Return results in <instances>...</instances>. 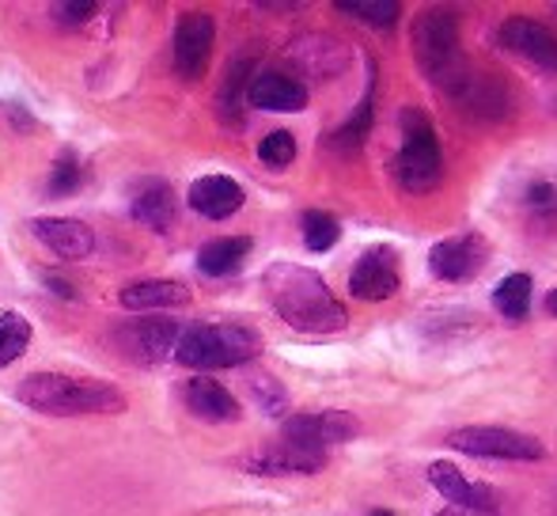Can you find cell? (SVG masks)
<instances>
[{
	"mask_svg": "<svg viewBox=\"0 0 557 516\" xmlns=\"http://www.w3.org/2000/svg\"><path fill=\"white\" fill-rule=\"evenodd\" d=\"M265 296L273 311L300 334H334L349 323L345 304L331 293L323 278L308 266L277 262L265 270Z\"/></svg>",
	"mask_w": 557,
	"mask_h": 516,
	"instance_id": "6da1fadb",
	"label": "cell"
},
{
	"mask_svg": "<svg viewBox=\"0 0 557 516\" xmlns=\"http://www.w3.org/2000/svg\"><path fill=\"white\" fill-rule=\"evenodd\" d=\"M23 406L50 418H88V414H122L129 406L122 388L107 380L61 377V372H35L15 388Z\"/></svg>",
	"mask_w": 557,
	"mask_h": 516,
	"instance_id": "7a4b0ae2",
	"label": "cell"
},
{
	"mask_svg": "<svg viewBox=\"0 0 557 516\" xmlns=\"http://www.w3.org/2000/svg\"><path fill=\"white\" fill-rule=\"evenodd\" d=\"M262 354V334L247 323H190L175 339V361L186 369H239Z\"/></svg>",
	"mask_w": 557,
	"mask_h": 516,
	"instance_id": "3957f363",
	"label": "cell"
},
{
	"mask_svg": "<svg viewBox=\"0 0 557 516\" xmlns=\"http://www.w3.org/2000/svg\"><path fill=\"white\" fill-rule=\"evenodd\" d=\"M413 58L418 69L433 84H441L444 91H451L455 84L467 76V61H462V42H459V20L451 8H425L413 20Z\"/></svg>",
	"mask_w": 557,
	"mask_h": 516,
	"instance_id": "277c9868",
	"label": "cell"
},
{
	"mask_svg": "<svg viewBox=\"0 0 557 516\" xmlns=\"http://www.w3.org/2000/svg\"><path fill=\"white\" fill-rule=\"evenodd\" d=\"M395 179L406 194H429L444 179L441 140H436L433 122L418 107H406L403 111V145H398L395 156Z\"/></svg>",
	"mask_w": 557,
	"mask_h": 516,
	"instance_id": "5b68a950",
	"label": "cell"
},
{
	"mask_svg": "<svg viewBox=\"0 0 557 516\" xmlns=\"http://www.w3.org/2000/svg\"><path fill=\"white\" fill-rule=\"evenodd\" d=\"M447 449L462 452V456H478V459H516V464H535L546 456L543 441L528 433H516V429H500V426H462L447 433Z\"/></svg>",
	"mask_w": 557,
	"mask_h": 516,
	"instance_id": "8992f818",
	"label": "cell"
},
{
	"mask_svg": "<svg viewBox=\"0 0 557 516\" xmlns=\"http://www.w3.org/2000/svg\"><path fill=\"white\" fill-rule=\"evenodd\" d=\"M175 339H178V327L163 316H148V319H133V323L114 327L111 334V346L125 361L133 365H160L168 354H175Z\"/></svg>",
	"mask_w": 557,
	"mask_h": 516,
	"instance_id": "52a82bcc",
	"label": "cell"
},
{
	"mask_svg": "<svg viewBox=\"0 0 557 516\" xmlns=\"http://www.w3.org/2000/svg\"><path fill=\"white\" fill-rule=\"evenodd\" d=\"M216 42V20L206 12H186L175 23V73L178 81L194 84L209 73Z\"/></svg>",
	"mask_w": 557,
	"mask_h": 516,
	"instance_id": "ba28073f",
	"label": "cell"
},
{
	"mask_svg": "<svg viewBox=\"0 0 557 516\" xmlns=\"http://www.w3.org/2000/svg\"><path fill=\"white\" fill-rule=\"evenodd\" d=\"M497 42L512 58L528 61L543 73H557V30H550L546 23L531 20V15H512V20L500 23Z\"/></svg>",
	"mask_w": 557,
	"mask_h": 516,
	"instance_id": "9c48e42d",
	"label": "cell"
},
{
	"mask_svg": "<svg viewBox=\"0 0 557 516\" xmlns=\"http://www.w3.org/2000/svg\"><path fill=\"white\" fill-rule=\"evenodd\" d=\"M360 433L357 418L345 410H311V414H293L285 418V429L281 437L293 444H304L311 452H331L334 444L352 441Z\"/></svg>",
	"mask_w": 557,
	"mask_h": 516,
	"instance_id": "30bf717a",
	"label": "cell"
},
{
	"mask_svg": "<svg viewBox=\"0 0 557 516\" xmlns=\"http://www.w3.org/2000/svg\"><path fill=\"white\" fill-rule=\"evenodd\" d=\"M490 262V244H485L478 232H462V236L441 239V244L429 251V270L441 281H470L485 270Z\"/></svg>",
	"mask_w": 557,
	"mask_h": 516,
	"instance_id": "8fae6325",
	"label": "cell"
},
{
	"mask_svg": "<svg viewBox=\"0 0 557 516\" xmlns=\"http://www.w3.org/2000/svg\"><path fill=\"white\" fill-rule=\"evenodd\" d=\"M403 285L395 247H368L349 273V293L357 300H391Z\"/></svg>",
	"mask_w": 557,
	"mask_h": 516,
	"instance_id": "7c38bea8",
	"label": "cell"
},
{
	"mask_svg": "<svg viewBox=\"0 0 557 516\" xmlns=\"http://www.w3.org/2000/svg\"><path fill=\"white\" fill-rule=\"evenodd\" d=\"M243 467L255 475H315L326 467V452H311L304 444H293V441H273V444H262L258 452H250L243 459Z\"/></svg>",
	"mask_w": 557,
	"mask_h": 516,
	"instance_id": "4fadbf2b",
	"label": "cell"
},
{
	"mask_svg": "<svg viewBox=\"0 0 557 516\" xmlns=\"http://www.w3.org/2000/svg\"><path fill=\"white\" fill-rule=\"evenodd\" d=\"M429 482H433L436 494H444V502L459 505L467 513H500L497 490L485 487V482H470L455 464H433L429 467Z\"/></svg>",
	"mask_w": 557,
	"mask_h": 516,
	"instance_id": "5bb4252c",
	"label": "cell"
},
{
	"mask_svg": "<svg viewBox=\"0 0 557 516\" xmlns=\"http://www.w3.org/2000/svg\"><path fill=\"white\" fill-rule=\"evenodd\" d=\"M38 244H46L61 262H81L96 251V236L84 221H73V217H38L30 224Z\"/></svg>",
	"mask_w": 557,
	"mask_h": 516,
	"instance_id": "9a60e30c",
	"label": "cell"
},
{
	"mask_svg": "<svg viewBox=\"0 0 557 516\" xmlns=\"http://www.w3.org/2000/svg\"><path fill=\"white\" fill-rule=\"evenodd\" d=\"M247 103L258 107V111H277V114L304 111L308 107V84L288 73H258L247 84Z\"/></svg>",
	"mask_w": 557,
	"mask_h": 516,
	"instance_id": "2e32d148",
	"label": "cell"
},
{
	"mask_svg": "<svg viewBox=\"0 0 557 516\" xmlns=\"http://www.w3.org/2000/svg\"><path fill=\"white\" fill-rule=\"evenodd\" d=\"M447 96H451L467 114H474V119H505L508 107H512L508 103V88L497 81V76H478V73H470V69Z\"/></svg>",
	"mask_w": 557,
	"mask_h": 516,
	"instance_id": "e0dca14e",
	"label": "cell"
},
{
	"mask_svg": "<svg viewBox=\"0 0 557 516\" xmlns=\"http://www.w3.org/2000/svg\"><path fill=\"white\" fill-rule=\"evenodd\" d=\"M190 209L206 221H227L243 209V186L227 175H201L186 194Z\"/></svg>",
	"mask_w": 557,
	"mask_h": 516,
	"instance_id": "ac0fdd59",
	"label": "cell"
},
{
	"mask_svg": "<svg viewBox=\"0 0 557 516\" xmlns=\"http://www.w3.org/2000/svg\"><path fill=\"white\" fill-rule=\"evenodd\" d=\"M288 61H296L308 76H323L326 81V76L342 73L345 61H349V50L331 35H304L288 46Z\"/></svg>",
	"mask_w": 557,
	"mask_h": 516,
	"instance_id": "d6986e66",
	"label": "cell"
},
{
	"mask_svg": "<svg viewBox=\"0 0 557 516\" xmlns=\"http://www.w3.org/2000/svg\"><path fill=\"white\" fill-rule=\"evenodd\" d=\"M122 308L129 311H160V308H183L190 304V288L183 281H168V278H152V281H137V285H125L117 293Z\"/></svg>",
	"mask_w": 557,
	"mask_h": 516,
	"instance_id": "ffe728a7",
	"label": "cell"
},
{
	"mask_svg": "<svg viewBox=\"0 0 557 516\" xmlns=\"http://www.w3.org/2000/svg\"><path fill=\"white\" fill-rule=\"evenodd\" d=\"M183 398L201 421H239V414H243L239 398H235L224 384H216V380H209V377L190 380L186 391H183Z\"/></svg>",
	"mask_w": 557,
	"mask_h": 516,
	"instance_id": "44dd1931",
	"label": "cell"
},
{
	"mask_svg": "<svg viewBox=\"0 0 557 516\" xmlns=\"http://www.w3.org/2000/svg\"><path fill=\"white\" fill-rule=\"evenodd\" d=\"M175 213H178V201L171 194L168 183L152 179V183H140V191L133 194V217H137L145 229L152 232H168L175 224Z\"/></svg>",
	"mask_w": 557,
	"mask_h": 516,
	"instance_id": "7402d4cb",
	"label": "cell"
},
{
	"mask_svg": "<svg viewBox=\"0 0 557 516\" xmlns=\"http://www.w3.org/2000/svg\"><path fill=\"white\" fill-rule=\"evenodd\" d=\"M250 255V239L247 236H221V239H209L206 247L198 251V270L206 278H227L235 273Z\"/></svg>",
	"mask_w": 557,
	"mask_h": 516,
	"instance_id": "603a6c76",
	"label": "cell"
},
{
	"mask_svg": "<svg viewBox=\"0 0 557 516\" xmlns=\"http://www.w3.org/2000/svg\"><path fill=\"white\" fill-rule=\"evenodd\" d=\"M493 304H497L500 316L512 319V323L528 319V311H531V278L528 273H508L505 281H497Z\"/></svg>",
	"mask_w": 557,
	"mask_h": 516,
	"instance_id": "cb8c5ba5",
	"label": "cell"
},
{
	"mask_svg": "<svg viewBox=\"0 0 557 516\" xmlns=\"http://www.w3.org/2000/svg\"><path fill=\"white\" fill-rule=\"evenodd\" d=\"M337 8L375 30H391L398 23V15H403V4H398V0H337Z\"/></svg>",
	"mask_w": 557,
	"mask_h": 516,
	"instance_id": "d4e9b609",
	"label": "cell"
},
{
	"mask_svg": "<svg viewBox=\"0 0 557 516\" xmlns=\"http://www.w3.org/2000/svg\"><path fill=\"white\" fill-rule=\"evenodd\" d=\"M30 346V323L20 311H4L0 316V369H8L12 361H20Z\"/></svg>",
	"mask_w": 557,
	"mask_h": 516,
	"instance_id": "484cf974",
	"label": "cell"
},
{
	"mask_svg": "<svg viewBox=\"0 0 557 516\" xmlns=\"http://www.w3.org/2000/svg\"><path fill=\"white\" fill-rule=\"evenodd\" d=\"M300 229H304V247L315 251V255L331 251L337 239H342V224H337V217L323 213V209H308L304 221H300Z\"/></svg>",
	"mask_w": 557,
	"mask_h": 516,
	"instance_id": "4316f807",
	"label": "cell"
},
{
	"mask_svg": "<svg viewBox=\"0 0 557 516\" xmlns=\"http://www.w3.org/2000/svg\"><path fill=\"white\" fill-rule=\"evenodd\" d=\"M368 126H372V96H368L364 103L357 107V114H352V119L334 133L331 145L337 148V152H357L368 137Z\"/></svg>",
	"mask_w": 557,
	"mask_h": 516,
	"instance_id": "83f0119b",
	"label": "cell"
},
{
	"mask_svg": "<svg viewBox=\"0 0 557 516\" xmlns=\"http://www.w3.org/2000/svg\"><path fill=\"white\" fill-rule=\"evenodd\" d=\"M258 160L265 168H288L296 160V137L288 130H273L258 140Z\"/></svg>",
	"mask_w": 557,
	"mask_h": 516,
	"instance_id": "f1b7e54d",
	"label": "cell"
},
{
	"mask_svg": "<svg viewBox=\"0 0 557 516\" xmlns=\"http://www.w3.org/2000/svg\"><path fill=\"white\" fill-rule=\"evenodd\" d=\"M81 183H84V171H81L76 152H61L58 163H53V171H50V194L53 198H61V194H73Z\"/></svg>",
	"mask_w": 557,
	"mask_h": 516,
	"instance_id": "f546056e",
	"label": "cell"
},
{
	"mask_svg": "<svg viewBox=\"0 0 557 516\" xmlns=\"http://www.w3.org/2000/svg\"><path fill=\"white\" fill-rule=\"evenodd\" d=\"M247 61H235L227 69V81H224V91H221V107L224 114H235L239 111V99H247Z\"/></svg>",
	"mask_w": 557,
	"mask_h": 516,
	"instance_id": "4dcf8cb0",
	"label": "cell"
},
{
	"mask_svg": "<svg viewBox=\"0 0 557 516\" xmlns=\"http://www.w3.org/2000/svg\"><path fill=\"white\" fill-rule=\"evenodd\" d=\"M250 391H255L258 406H262L265 414H285V388L273 377H255L250 380Z\"/></svg>",
	"mask_w": 557,
	"mask_h": 516,
	"instance_id": "1f68e13d",
	"label": "cell"
},
{
	"mask_svg": "<svg viewBox=\"0 0 557 516\" xmlns=\"http://www.w3.org/2000/svg\"><path fill=\"white\" fill-rule=\"evenodd\" d=\"M528 201L531 209H539V213H557V191L550 183H535L528 191Z\"/></svg>",
	"mask_w": 557,
	"mask_h": 516,
	"instance_id": "d6a6232c",
	"label": "cell"
},
{
	"mask_svg": "<svg viewBox=\"0 0 557 516\" xmlns=\"http://www.w3.org/2000/svg\"><path fill=\"white\" fill-rule=\"evenodd\" d=\"M53 12L65 15L69 23H84V20H91V15H96V4H58Z\"/></svg>",
	"mask_w": 557,
	"mask_h": 516,
	"instance_id": "836d02e7",
	"label": "cell"
},
{
	"mask_svg": "<svg viewBox=\"0 0 557 516\" xmlns=\"http://www.w3.org/2000/svg\"><path fill=\"white\" fill-rule=\"evenodd\" d=\"M50 285L58 288V296H76L73 285H69V281H61V278H50Z\"/></svg>",
	"mask_w": 557,
	"mask_h": 516,
	"instance_id": "e575fe53",
	"label": "cell"
},
{
	"mask_svg": "<svg viewBox=\"0 0 557 516\" xmlns=\"http://www.w3.org/2000/svg\"><path fill=\"white\" fill-rule=\"evenodd\" d=\"M546 311H550V316H557V288H550V293H546Z\"/></svg>",
	"mask_w": 557,
	"mask_h": 516,
	"instance_id": "d590c367",
	"label": "cell"
},
{
	"mask_svg": "<svg viewBox=\"0 0 557 516\" xmlns=\"http://www.w3.org/2000/svg\"><path fill=\"white\" fill-rule=\"evenodd\" d=\"M436 516H467V513H459V509H441Z\"/></svg>",
	"mask_w": 557,
	"mask_h": 516,
	"instance_id": "8d00e7d4",
	"label": "cell"
},
{
	"mask_svg": "<svg viewBox=\"0 0 557 516\" xmlns=\"http://www.w3.org/2000/svg\"><path fill=\"white\" fill-rule=\"evenodd\" d=\"M368 516H395V513H387V509H375V513H368Z\"/></svg>",
	"mask_w": 557,
	"mask_h": 516,
	"instance_id": "74e56055",
	"label": "cell"
}]
</instances>
